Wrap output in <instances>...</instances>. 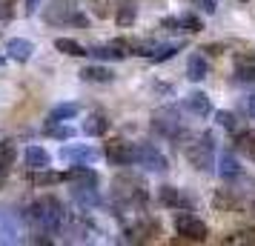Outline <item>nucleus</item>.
Listing matches in <instances>:
<instances>
[{"label":"nucleus","instance_id":"20e7f679","mask_svg":"<svg viewBox=\"0 0 255 246\" xmlns=\"http://www.w3.org/2000/svg\"><path fill=\"white\" fill-rule=\"evenodd\" d=\"M152 132L161 135V138H169V141H178L184 135V123H181V115L175 106H163L158 112H152Z\"/></svg>","mask_w":255,"mask_h":246},{"label":"nucleus","instance_id":"6e6552de","mask_svg":"<svg viewBox=\"0 0 255 246\" xmlns=\"http://www.w3.org/2000/svg\"><path fill=\"white\" fill-rule=\"evenodd\" d=\"M75 14H78V3L75 0H52L46 6V12H43V17L52 26H63V23H72Z\"/></svg>","mask_w":255,"mask_h":246},{"label":"nucleus","instance_id":"393cba45","mask_svg":"<svg viewBox=\"0 0 255 246\" xmlns=\"http://www.w3.org/2000/svg\"><path fill=\"white\" fill-rule=\"evenodd\" d=\"M81 115V106L78 103H58L52 112H49V123H63V120H72V117Z\"/></svg>","mask_w":255,"mask_h":246},{"label":"nucleus","instance_id":"f8f14e48","mask_svg":"<svg viewBox=\"0 0 255 246\" xmlns=\"http://www.w3.org/2000/svg\"><path fill=\"white\" fill-rule=\"evenodd\" d=\"M35 55V43L26 40V37H12L6 40V58L14 60V63H29Z\"/></svg>","mask_w":255,"mask_h":246},{"label":"nucleus","instance_id":"5701e85b","mask_svg":"<svg viewBox=\"0 0 255 246\" xmlns=\"http://www.w3.org/2000/svg\"><path fill=\"white\" fill-rule=\"evenodd\" d=\"M186 109L195 112L198 117H207V115H212V100L207 97V92H192V94H186Z\"/></svg>","mask_w":255,"mask_h":246},{"label":"nucleus","instance_id":"b1692460","mask_svg":"<svg viewBox=\"0 0 255 246\" xmlns=\"http://www.w3.org/2000/svg\"><path fill=\"white\" fill-rule=\"evenodd\" d=\"M81 78L86 83H112L115 81V72L106 69V66H83Z\"/></svg>","mask_w":255,"mask_h":246},{"label":"nucleus","instance_id":"9b49d317","mask_svg":"<svg viewBox=\"0 0 255 246\" xmlns=\"http://www.w3.org/2000/svg\"><path fill=\"white\" fill-rule=\"evenodd\" d=\"M98 149L95 146H60V161H66V164H95L98 161Z\"/></svg>","mask_w":255,"mask_h":246},{"label":"nucleus","instance_id":"cd10ccee","mask_svg":"<svg viewBox=\"0 0 255 246\" xmlns=\"http://www.w3.org/2000/svg\"><path fill=\"white\" fill-rule=\"evenodd\" d=\"M55 49L63 52V55H69V58H86V55H89V49L81 46V43L72 40V37H58V40H55Z\"/></svg>","mask_w":255,"mask_h":246},{"label":"nucleus","instance_id":"a211bd4d","mask_svg":"<svg viewBox=\"0 0 255 246\" xmlns=\"http://www.w3.org/2000/svg\"><path fill=\"white\" fill-rule=\"evenodd\" d=\"M218 175L230 183V180H235V177H241L244 175V169H241V161L235 158L232 152H221L218 158Z\"/></svg>","mask_w":255,"mask_h":246},{"label":"nucleus","instance_id":"aec40b11","mask_svg":"<svg viewBox=\"0 0 255 246\" xmlns=\"http://www.w3.org/2000/svg\"><path fill=\"white\" fill-rule=\"evenodd\" d=\"M232 146H235V152L247 155V158H255V132L241 126V129L232 135Z\"/></svg>","mask_w":255,"mask_h":246},{"label":"nucleus","instance_id":"4be33fe9","mask_svg":"<svg viewBox=\"0 0 255 246\" xmlns=\"http://www.w3.org/2000/svg\"><path fill=\"white\" fill-rule=\"evenodd\" d=\"M158 200H161V206H169V209H184L189 200L184 198V192L175 186H161L158 189Z\"/></svg>","mask_w":255,"mask_h":246},{"label":"nucleus","instance_id":"2f4dec72","mask_svg":"<svg viewBox=\"0 0 255 246\" xmlns=\"http://www.w3.org/2000/svg\"><path fill=\"white\" fill-rule=\"evenodd\" d=\"M215 120H218V126H221V129L232 132V135H235V132L241 129V123H238V117L232 115V112H224V109H221V112H215Z\"/></svg>","mask_w":255,"mask_h":246},{"label":"nucleus","instance_id":"f03ea898","mask_svg":"<svg viewBox=\"0 0 255 246\" xmlns=\"http://www.w3.org/2000/svg\"><path fill=\"white\" fill-rule=\"evenodd\" d=\"M181 149H184V158L195 166L198 172H209L215 166V141L209 132H201V135H192V132H184L181 138Z\"/></svg>","mask_w":255,"mask_h":246},{"label":"nucleus","instance_id":"f257e3e1","mask_svg":"<svg viewBox=\"0 0 255 246\" xmlns=\"http://www.w3.org/2000/svg\"><path fill=\"white\" fill-rule=\"evenodd\" d=\"M23 218H26V223L32 226L35 235H60L63 226H66L69 212L63 209V203H60L55 195H43V198H37L35 203L26 209Z\"/></svg>","mask_w":255,"mask_h":246},{"label":"nucleus","instance_id":"f704fd0d","mask_svg":"<svg viewBox=\"0 0 255 246\" xmlns=\"http://www.w3.org/2000/svg\"><path fill=\"white\" fill-rule=\"evenodd\" d=\"M37 6H40V0H26V3H23V14L32 17V14L37 12Z\"/></svg>","mask_w":255,"mask_h":246},{"label":"nucleus","instance_id":"dca6fc26","mask_svg":"<svg viewBox=\"0 0 255 246\" xmlns=\"http://www.w3.org/2000/svg\"><path fill=\"white\" fill-rule=\"evenodd\" d=\"M23 164H26V169H49V166H52V155H49L43 146L32 143V146H26Z\"/></svg>","mask_w":255,"mask_h":246},{"label":"nucleus","instance_id":"0eeeda50","mask_svg":"<svg viewBox=\"0 0 255 246\" xmlns=\"http://www.w3.org/2000/svg\"><path fill=\"white\" fill-rule=\"evenodd\" d=\"M138 166L143 169H149V172H166L169 169V161H166V155L155 146V143H138Z\"/></svg>","mask_w":255,"mask_h":246},{"label":"nucleus","instance_id":"58836bf2","mask_svg":"<svg viewBox=\"0 0 255 246\" xmlns=\"http://www.w3.org/2000/svg\"><path fill=\"white\" fill-rule=\"evenodd\" d=\"M244 3H247V0H244Z\"/></svg>","mask_w":255,"mask_h":246},{"label":"nucleus","instance_id":"1a4fd4ad","mask_svg":"<svg viewBox=\"0 0 255 246\" xmlns=\"http://www.w3.org/2000/svg\"><path fill=\"white\" fill-rule=\"evenodd\" d=\"M158 235H161V223L152 218H140L127 226V241H132V244H146V241H155Z\"/></svg>","mask_w":255,"mask_h":246},{"label":"nucleus","instance_id":"7c9ffc66","mask_svg":"<svg viewBox=\"0 0 255 246\" xmlns=\"http://www.w3.org/2000/svg\"><path fill=\"white\" fill-rule=\"evenodd\" d=\"M43 132H46L49 138H55V141H69L72 135H75L72 126H66V123H49V120H46V129Z\"/></svg>","mask_w":255,"mask_h":246},{"label":"nucleus","instance_id":"c756f323","mask_svg":"<svg viewBox=\"0 0 255 246\" xmlns=\"http://www.w3.org/2000/svg\"><path fill=\"white\" fill-rule=\"evenodd\" d=\"M181 49H184V43H161V46H155V52L149 55V60H152V63L169 60V58H175V55H178Z\"/></svg>","mask_w":255,"mask_h":246},{"label":"nucleus","instance_id":"9d476101","mask_svg":"<svg viewBox=\"0 0 255 246\" xmlns=\"http://www.w3.org/2000/svg\"><path fill=\"white\" fill-rule=\"evenodd\" d=\"M20 218L12 209H0V244H17L20 241Z\"/></svg>","mask_w":255,"mask_h":246},{"label":"nucleus","instance_id":"4c0bfd02","mask_svg":"<svg viewBox=\"0 0 255 246\" xmlns=\"http://www.w3.org/2000/svg\"><path fill=\"white\" fill-rule=\"evenodd\" d=\"M0 63H3V58H0Z\"/></svg>","mask_w":255,"mask_h":246},{"label":"nucleus","instance_id":"c85d7f7f","mask_svg":"<svg viewBox=\"0 0 255 246\" xmlns=\"http://www.w3.org/2000/svg\"><path fill=\"white\" fill-rule=\"evenodd\" d=\"M32 175L26 177L32 186H52V183H60L63 180V175H58V172H49V169H29Z\"/></svg>","mask_w":255,"mask_h":246},{"label":"nucleus","instance_id":"bb28decb","mask_svg":"<svg viewBox=\"0 0 255 246\" xmlns=\"http://www.w3.org/2000/svg\"><path fill=\"white\" fill-rule=\"evenodd\" d=\"M135 17H138V6H135V0H124V3L118 6V12H115V23L127 29V26L135 23Z\"/></svg>","mask_w":255,"mask_h":246},{"label":"nucleus","instance_id":"39448f33","mask_svg":"<svg viewBox=\"0 0 255 246\" xmlns=\"http://www.w3.org/2000/svg\"><path fill=\"white\" fill-rule=\"evenodd\" d=\"M175 232L181 235L184 241H192V244H204L209 238V226L198 215L192 212H178L175 215Z\"/></svg>","mask_w":255,"mask_h":246},{"label":"nucleus","instance_id":"a878e982","mask_svg":"<svg viewBox=\"0 0 255 246\" xmlns=\"http://www.w3.org/2000/svg\"><path fill=\"white\" fill-rule=\"evenodd\" d=\"M89 55L98 58V60H124V58H127V52L118 46L115 40H112V43H106V46H92V49H89Z\"/></svg>","mask_w":255,"mask_h":246},{"label":"nucleus","instance_id":"ddd939ff","mask_svg":"<svg viewBox=\"0 0 255 246\" xmlns=\"http://www.w3.org/2000/svg\"><path fill=\"white\" fill-rule=\"evenodd\" d=\"M72 198H75V203L86 212L98 209V206L104 203L101 195H98V186H78V183H72Z\"/></svg>","mask_w":255,"mask_h":246},{"label":"nucleus","instance_id":"2eb2a0df","mask_svg":"<svg viewBox=\"0 0 255 246\" xmlns=\"http://www.w3.org/2000/svg\"><path fill=\"white\" fill-rule=\"evenodd\" d=\"M163 29H172V32H186V35H195L201 32V20L195 14H181V17H163L161 20Z\"/></svg>","mask_w":255,"mask_h":246},{"label":"nucleus","instance_id":"f3484780","mask_svg":"<svg viewBox=\"0 0 255 246\" xmlns=\"http://www.w3.org/2000/svg\"><path fill=\"white\" fill-rule=\"evenodd\" d=\"M235 78L244 83L255 81V55L253 52H238L235 55Z\"/></svg>","mask_w":255,"mask_h":246},{"label":"nucleus","instance_id":"473e14b6","mask_svg":"<svg viewBox=\"0 0 255 246\" xmlns=\"http://www.w3.org/2000/svg\"><path fill=\"white\" fill-rule=\"evenodd\" d=\"M14 17V0H0V20L9 23Z\"/></svg>","mask_w":255,"mask_h":246},{"label":"nucleus","instance_id":"412c9836","mask_svg":"<svg viewBox=\"0 0 255 246\" xmlns=\"http://www.w3.org/2000/svg\"><path fill=\"white\" fill-rule=\"evenodd\" d=\"M209 75V63H207V58L204 55H189V60H186V78L192 83H198V81H204Z\"/></svg>","mask_w":255,"mask_h":246},{"label":"nucleus","instance_id":"c9c22d12","mask_svg":"<svg viewBox=\"0 0 255 246\" xmlns=\"http://www.w3.org/2000/svg\"><path fill=\"white\" fill-rule=\"evenodd\" d=\"M247 112H250V117L255 120V94L250 97V103H247Z\"/></svg>","mask_w":255,"mask_h":246},{"label":"nucleus","instance_id":"6ab92c4d","mask_svg":"<svg viewBox=\"0 0 255 246\" xmlns=\"http://www.w3.org/2000/svg\"><path fill=\"white\" fill-rule=\"evenodd\" d=\"M106 132H109V117H106L104 112L86 115V120H83V135H89V138H104Z\"/></svg>","mask_w":255,"mask_h":246},{"label":"nucleus","instance_id":"7ed1b4c3","mask_svg":"<svg viewBox=\"0 0 255 246\" xmlns=\"http://www.w3.org/2000/svg\"><path fill=\"white\" fill-rule=\"evenodd\" d=\"M112 198L124 209H143L149 192H146V183H143L140 175H135V172H121L112 180Z\"/></svg>","mask_w":255,"mask_h":246},{"label":"nucleus","instance_id":"423d86ee","mask_svg":"<svg viewBox=\"0 0 255 246\" xmlns=\"http://www.w3.org/2000/svg\"><path fill=\"white\" fill-rule=\"evenodd\" d=\"M104 155L112 166H132L138 161V143H129L124 138H112V141H106Z\"/></svg>","mask_w":255,"mask_h":246},{"label":"nucleus","instance_id":"72a5a7b5","mask_svg":"<svg viewBox=\"0 0 255 246\" xmlns=\"http://www.w3.org/2000/svg\"><path fill=\"white\" fill-rule=\"evenodd\" d=\"M195 6L201 9V12H207V14L215 12V0H195Z\"/></svg>","mask_w":255,"mask_h":246},{"label":"nucleus","instance_id":"4468645a","mask_svg":"<svg viewBox=\"0 0 255 246\" xmlns=\"http://www.w3.org/2000/svg\"><path fill=\"white\" fill-rule=\"evenodd\" d=\"M212 206H215L218 212H230V209H241V206H247V203H244V198L232 186H224V189H218V192L212 195Z\"/></svg>","mask_w":255,"mask_h":246},{"label":"nucleus","instance_id":"e433bc0d","mask_svg":"<svg viewBox=\"0 0 255 246\" xmlns=\"http://www.w3.org/2000/svg\"><path fill=\"white\" fill-rule=\"evenodd\" d=\"M6 177H9V169H3V166H0V189H3V183H6Z\"/></svg>","mask_w":255,"mask_h":246}]
</instances>
